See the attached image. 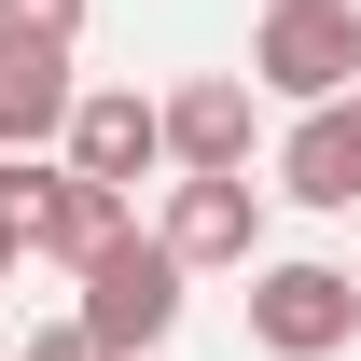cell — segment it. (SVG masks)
<instances>
[{"mask_svg":"<svg viewBox=\"0 0 361 361\" xmlns=\"http://www.w3.org/2000/svg\"><path fill=\"white\" fill-rule=\"evenodd\" d=\"M0 42H84V0H0Z\"/></svg>","mask_w":361,"mask_h":361,"instance_id":"11","label":"cell"},{"mask_svg":"<svg viewBox=\"0 0 361 361\" xmlns=\"http://www.w3.org/2000/svg\"><path fill=\"white\" fill-rule=\"evenodd\" d=\"M28 361H111V348H97L84 319H56V334H28Z\"/></svg>","mask_w":361,"mask_h":361,"instance_id":"12","label":"cell"},{"mask_svg":"<svg viewBox=\"0 0 361 361\" xmlns=\"http://www.w3.org/2000/svg\"><path fill=\"white\" fill-rule=\"evenodd\" d=\"M348 111H361V97H348Z\"/></svg>","mask_w":361,"mask_h":361,"instance_id":"13","label":"cell"},{"mask_svg":"<svg viewBox=\"0 0 361 361\" xmlns=\"http://www.w3.org/2000/svg\"><path fill=\"white\" fill-rule=\"evenodd\" d=\"M56 167H70V180H111V195H139V180L167 167V111H153L139 84H84L70 139H56Z\"/></svg>","mask_w":361,"mask_h":361,"instance_id":"4","label":"cell"},{"mask_svg":"<svg viewBox=\"0 0 361 361\" xmlns=\"http://www.w3.org/2000/svg\"><path fill=\"white\" fill-rule=\"evenodd\" d=\"M278 195H292V209H361V111H348V97H334V111H292Z\"/></svg>","mask_w":361,"mask_h":361,"instance_id":"8","label":"cell"},{"mask_svg":"<svg viewBox=\"0 0 361 361\" xmlns=\"http://www.w3.org/2000/svg\"><path fill=\"white\" fill-rule=\"evenodd\" d=\"M70 111H84L70 42H0V153H42V139H70Z\"/></svg>","mask_w":361,"mask_h":361,"instance_id":"7","label":"cell"},{"mask_svg":"<svg viewBox=\"0 0 361 361\" xmlns=\"http://www.w3.org/2000/svg\"><path fill=\"white\" fill-rule=\"evenodd\" d=\"M84 334H97L111 361H139V348H167V334H180V264H167V236L126 223V236L84 264Z\"/></svg>","mask_w":361,"mask_h":361,"instance_id":"2","label":"cell"},{"mask_svg":"<svg viewBox=\"0 0 361 361\" xmlns=\"http://www.w3.org/2000/svg\"><path fill=\"white\" fill-rule=\"evenodd\" d=\"M250 348H264V361L361 348V278L348 264H264V278H250Z\"/></svg>","mask_w":361,"mask_h":361,"instance_id":"3","label":"cell"},{"mask_svg":"<svg viewBox=\"0 0 361 361\" xmlns=\"http://www.w3.org/2000/svg\"><path fill=\"white\" fill-rule=\"evenodd\" d=\"M126 223H139V195H111V180H70V167H56V195H42V264H70V278H84Z\"/></svg>","mask_w":361,"mask_h":361,"instance_id":"9","label":"cell"},{"mask_svg":"<svg viewBox=\"0 0 361 361\" xmlns=\"http://www.w3.org/2000/svg\"><path fill=\"white\" fill-rule=\"evenodd\" d=\"M153 111H167V167L180 180H250V84H236V70H195V84H167Z\"/></svg>","mask_w":361,"mask_h":361,"instance_id":"5","label":"cell"},{"mask_svg":"<svg viewBox=\"0 0 361 361\" xmlns=\"http://www.w3.org/2000/svg\"><path fill=\"white\" fill-rule=\"evenodd\" d=\"M42 195H56V167H42V153H0V278L42 250Z\"/></svg>","mask_w":361,"mask_h":361,"instance_id":"10","label":"cell"},{"mask_svg":"<svg viewBox=\"0 0 361 361\" xmlns=\"http://www.w3.org/2000/svg\"><path fill=\"white\" fill-rule=\"evenodd\" d=\"M250 84L292 97V111L361 97V0H264V28H250Z\"/></svg>","mask_w":361,"mask_h":361,"instance_id":"1","label":"cell"},{"mask_svg":"<svg viewBox=\"0 0 361 361\" xmlns=\"http://www.w3.org/2000/svg\"><path fill=\"white\" fill-rule=\"evenodd\" d=\"M167 264L180 278H209V264H250L264 250V180H167Z\"/></svg>","mask_w":361,"mask_h":361,"instance_id":"6","label":"cell"},{"mask_svg":"<svg viewBox=\"0 0 361 361\" xmlns=\"http://www.w3.org/2000/svg\"><path fill=\"white\" fill-rule=\"evenodd\" d=\"M348 278H361V264H348Z\"/></svg>","mask_w":361,"mask_h":361,"instance_id":"14","label":"cell"}]
</instances>
